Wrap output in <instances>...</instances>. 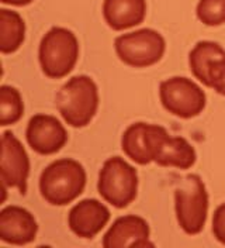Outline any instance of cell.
<instances>
[{
    "mask_svg": "<svg viewBox=\"0 0 225 248\" xmlns=\"http://www.w3.org/2000/svg\"><path fill=\"white\" fill-rule=\"evenodd\" d=\"M57 108L69 125L86 127L99 108V89L96 82L86 75L71 78L57 93Z\"/></svg>",
    "mask_w": 225,
    "mask_h": 248,
    "instance_id": "1",
    "label": "cell"
},
{
    "mask_svg": "<svg viewBox=\"0 0 225 248\" xmlns=\"http://www.w3.org/2000/svg\"><path fill=\"white\" fill-rule=\"evenodd\" d=\"M86 170L75 159L62 158L49 164L41 173L40 192L54 206H65L83 193Z\"/></svg>",
    "mask_w": 225,
    "mask_h": 248,
    "instance_id": "2",
    "label": "cell"
},
{
    "mask_svg": "<svg viewBox=\"0 0 225 248\" xmlns=\"http://www.w3.org/2000/svg\"><path fill=\"white\" fill-rule=\"evenodd\" d=\"M40 63L48 78L60 79L72 72L79 58V43L68 29L52 27L40 44Z\"/></svg>",
    "mask_w": 225,
    "mask_h": 248,
    "instance_id": "3",
    "label": "cell"
},
{
    "mask_svg": "<svg viewBox=\"0 0 225 248\" xmlns=\"http://www.w3.org/2000/svg\"><path fill=\"white\" fill-rule=\"evenodd\" d=\"M175 209L181 230L190 235L201 232L207 221L209 193L198 175H187L175 189Z\"/></svg>",
    "mask_w": 225,
    "mask_h": 248,
    "instance_id": "4",
    "label": "cell"
},
{
    "mask_svg": "<svg viewBox=\"0 0 225 248\" xmlns=\"http://www.w3.org/2000/svg\"><path fill=\"white\" fill-rule=\"evenodd\" d=\"M97 189L107 203L117 209H124L136 198V170L120 156H111L100 170Z\"/></svg>",
    "mask_w": 225,
    "mask_h": 248,
    "instance_id": "5",
    "label": "cell"
},
{
    "mask_svg": "<svg viewBox=\"0 0 225 248\" xmlns=\"http://www.w3.org/2000/svg\"><path fill=\"white\" fill-rule=\"evenodd\" d=\"M114 46L120 61L134 68H147L162 60L166 43L158 31L142 29L117 37Z\"/></svg>",
    "mask_w": 225,
    "mask_h": 248,
    "instance_id": "6",
    "label": "cell"
},
{
    "mask_svg": "<svg viewBox=\"0 0 225 248\" xmlns=\"http://www.w3.org/2000/svg\"><path fill=\"white\" fill-rule=\"evenodd\" d=\"M159 96L164 108L180 119L195 117L206 108V93L189 78L173 77L164 80Z\"/></svg>",
    "mask_w": 225,
    "mask_h": 248,
    "instance_id": "7",
    "label": "cell"
},
{
    "mask_svg": "<svg viewBox=\"0 0 225 248\" xmlns=\"http://www.w3.org/2000/svg\"><path fill=\"white\" fill-rule=\"evenodd\" d=\"M148 144L152 161L161 167L189 170L197 159L195 150L187 140L172 137L158 124H148Z\"/></svg>",
    "mask_w": 225,
    "mask_h": 248,
    "instance_id": "8",
    "label": "cell"
},
{
    "mask_svg": "<svg viewBox=\"0 0 225 248\" xmlns=\"http://www.w3.org/2000/svg\"><path fill=\"white\" fill-rule=\"evenodd\" d=\"M1 182L3 186L17 187L21 195L27 192V179L30 175V158L20 140L12 131L1 136Z\"/></svg>",
    "mask_w": 225,
    "mask_h": 248,
    "instance_id": "9",
    "label": "cell"
},
{
    "mask_svg": "<svg viewBox=\"0 0 225 248\" xmlns=\"http://www.w3.org/2000/svg\"><path fill=\"white\" fill-rule=\"evenodd\" d=\"M27 142L41 155L58 153L68 141V133L60 122L49 114H35L31 117L26 131Z\"/></svg>",
    "mask_w": 225,
    "mask_h": 248,
    "instance_id": "10",
    "label": "cell"
},
{
    "mask_svg": "<svg viewBox=\"0 0 225 248\" xmlns=\"http://www.w3.org/2000/svg\"><path fill=\"white\" fill-rule=\"evenodd\" d=\"M150 226L142 217L134 215L119 217L105 234L103 247H153L150 243Z\"/></svg>",
    "mask_w": 225,
    "mask_h": 248,
    "instance_id": "11",
    "label": "cell"
},
{
    "mask_svg": "<svg viewBox=\"0 0 225 248\" xmlns=\"http://www.w3.org/2000/svg\"><path fill=\"white\" fill-rule=\"evenodd\" d=\"M37 232V221L27 209L20 206H7L0 212L1 241L13 246H26L35 240Z\"/></svg>",
    "mask_w": 225,
    "mask_h": 248,
    "instance_id": "12",
    "label": "cell"
},
{
    "mask_svg": "<svg viewBox=\"0 0 225 248\" xmlns=\"http://www.w3.org/2000/svg\"><path fill=\"white\" fill-rule=\"evenodd\" d=\"M110 220V210L97 199L76 203L68 216L69 229L82 238H93L105 229Z\"/></svg>",
    "mask_w": 225,
    "mask_h": 248,
    "instance_id": "13",
    "label": "cell"
},
{
    "mask_svg": "<svg viewBox=\"0 0 225 248\" xmlns=\"http://www.w3.org/2000/svg\"><path fill=\"white\" fill-rule=\"evenodd\" d=\"M147 15L145 0H105L103 16L113 30H127L141 24Z\"/></svg>",
    "mask_w": 225,
    "mask_h": 248,
    "instance_id": "14",
    "label": "cell"
},
{
    "mask_svg": "<svg viewBox=\"0 0 225 248\" xmlns=\"http://www.w3.org/2000/svg\"><path fill=\"white\" fill-rule=\"evenodd\" d=\"M221 58H225V49L220 44L212 41H200L195 44L189 55L190 71L195 79L210 88L209 71L212 62Z\"/></svg>",
    "mask_w": 225,
    "mask_h": 248,
    "instance_id": "15",
    "label": "cell"
},
{
    "mask_svg": "<svg viewBox=\"0 0 225 248\" xmlns=\"http://www.w3.org/2000/svg\"><path fill=\"white\" fill-rule=\"evenodd\" d=\"M121 148L128 158L139 165L152 162L148 144V123L131 124L122 134Z\"/></svg>",
    "mask_w": 225,
    "mask_h": 248,
    "instance_id": "16",
    "label": "cell"
},
{
    "mask_svg": "<svg viewBox=\"0 0 225 248\" xmlns=\"http://www.w3.org/2000/svg\"><path fill=\"white\" fill-rule=\"evenodd\" d=\"M26 38V24L17 12L0 10V51L12 54L17 51Z\"/></svg>",
    "mask_w": 225,
    "mask_h": 248,
    "instance_id": "17",
    "label": "cell"
},
{
    "mask_svg": "<svg viewBox=\"0 0 225 248\" xmlns=\"http://www.w3.org/2000/svg\"><path fill=\"white\" fill-rule=\"evenodd\" d=\"M24 113V103L20 92L9 85L0 88V125L15 124Z\"/></svg>",
    "mask_w": 225,
    "mask_h": 248,
    "instance_id": "18",
    "label": "cell"
},
{
    "mask_svg": "<svg viewBox=\"0 0 225 248\" xmlns=\"http://www.w3.org/2000/svg\"><path fill=\"white\" fill-rule=\"evenodd\" d=\"M195 13L206 26H221L225 23V0H200Z\"/></svg>",
    "mask_w": 225,
    "mask_h": 248,
    "instance_id": "19",
    "label": "cell"
},
{
    "mask_svg": "<svg viewBox=\"0 0 225 248\" xmlns=\"http://www.w3.org/2000/svg\"><path fill=\"white\" fill-rule=\"evenodd\" d=\"M210 88L220 94L225 96V58L212 62L210 71Z\"/></svg>",
    "mask_w": 225,
    "mask_h": 248,
    "instance_id": "20",
    "label": "cell"
},
{
    "mask_svg": "<svg viewBox=\"0 0 225 248\" xmlns=\"http://www.w3.org/2000/svg\"><path fill=\"white\" fill-rule=\"evenodd\" d=\"M212 234L221 244H225V203L220 204L214 212Z\"/></svg>",
    "mask_w": 225,
    "mask_h": 248,
    "instance_id": "21",
    "label": "cell"
},
{
    "mask_svg": "<svg viewBox=\"0 0 225 248\" xmlns=\"http://www.w3.org/2000/svg\"><path fill=\"white\" fill-rule=\"evenodd\" d=\"M34 0H1V3L4 4H12V6H27L32 3Z\"/></svg>",
    "mask_w": 225,
    "mask_h": 248,
    "instance_id": "22",
    "label": "cell"
}]
</instances>
